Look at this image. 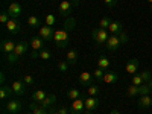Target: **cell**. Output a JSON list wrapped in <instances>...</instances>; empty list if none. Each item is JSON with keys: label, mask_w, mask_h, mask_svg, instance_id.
Instances as JSON below:
<instances>
[{"label": "cell", "mask_w": 152, "mask_h": 114, "mask_svg": "<svg viewBox=\"0 0 152 114\" xmlns=\"http://www.w3.org/2000/svg\"><path fill=\"white\" fill-rule=\"evenodd\" d=\"M29 44H31V43H28V41H20V43H17L15 50H14V52H12L11 55H8V56H6V59H8L9 64H14V62H17V61H18V58H21L24 53H26V52H28Z\"/></svg>", "instance_id": "1"}, {"label": "cell", "mask_w": 152, "mask_h": 114, "mask_svg": "<svg viewBox=\"0 0 152 114\" xmlns=\"http://www.w3.org/2000/svg\"><path fill=\"white\" fill-rule=\"evenodd\" d=\"M79 0H61V3L58 5V14L62 17H69L73 11V6H78Z\"/></svg>", "instance_id": "2"}, {"label": "cell", "mask_w": 152, "mask_h": 114, "mask_svg": "<svg viewBox=\"0 0 152 114\" xmlns=\"http://www.w3.org/2000/svg\"><path fill=\"white\" fill-rule=\"evenodd\" d=\"M53 41L56 43V47L59 49H64L69 46L70 43V37H69V29H61V31H56L55 32V37H53Z\"/></svg>", "instance_id": "3"}, {"label": "cell", "mask_w": 152, "mask_h": 114, "mask_svg": "<svg viewBox=\"0 0 152 114\" xmlns=\"http://www.w3.org/2000/svg\"><path fill=\"white\" fill-rule=\"evenodd\" d=\"M91 38H93V41L97 46H105L107 41H108V38H110V34L107 32V29L97 28V29H93L91 31Z\"/></svg>", "instance_id": "4"}, {"label": "cell", "mask_w": 152, "mask_h": 114, "mask_svg": "<svg viewBox=\"0 0 152 114\" xmlns=\"http://www.w3.org/2000/svg\"><path fill=\"white\" fill-rule=\"evenodd\" d=\"M21 111V100L20 99H9L5 105L6 114H18Z\"/></svg>", "instance_id": "5"}, {"label": "cell", "mask_w": 152, "mask_h": 114, "mask_svg": "<svg viewBox=\"0 0 152 114\" xmlns=\"http://www.w3.org/2000/svg\"><path fill=\"white\" fill-rule=\"evenodd\" d=\"M122 44H123V41H122V38H120V34L119 35L110 34V38H108L105 47H107V50H110V52H114V50H117Z\"/></svg>", "instance_id": "6"}, {"label": "cell", "mask_w": 152, "mask_h": 114, "mask_svg": "<svg viewBox=\"0 0 152 114\" xmlns=\"http://www.w3.org/2000/svg\"><path fill=\"white\" fill-rule=\"evenodd\" d=\"M84 102H85V114H91V111H94L97 107H99V99L97 96H88L84 99Z\"/></svg>", "instance_id": "7"}, {"label": "cell", "mask_w": 152, "mask_h": 114, "mask_svg": "<svg viewBox=\"0 0 152 114\" xmlns=\"http://www.w3.org/2000/svg\"><path fill=\"white\" fill-rule=\"evenodd\" d=\"M84 110H85V102H84L82 97L73 100L72 105H70V114H82Z\"/></svg>", "instance_id": "8"}, {"label": "cell", "mask_w": 152, "mask_h": 114, "mask_svg": "<svg viewBox=\"0 0 152 114\" xmlns=\"http://www.w3.org/2000/svg\"><path fill=\"white\" fill-rule=\"evenodd\" d=\"M21 12H23V8L18 2H12L8 8V14H9L11 18H18L21 15Z\"/></svg>", "instance_id": "9"}, {"label": "cell", "mask_w": 152, "mask_h": 114, "mask_svg": "<svg viewBox=\"0 0 152 114\" xmlns=\"http://www.w3.org/2000/svg\"><path fill=\"white\" fill-rule=\"evenodd\" d=\"M11 88H12V93L15 96H23L26 94V84L23 81H14L11 84Z\"/></svg>", "instance_id": "10"}, {"label": "cell", "mask_w": 152, "mask_h": 114, "mask_svg": "<svg viewBox=\"0 0 152 114\" xmlns=\"http://www.w3.org/2000/svg\"><path fill=\"white\" fill-rule=\"evenodd\" d=\"M40 37L43 38V40H46V41H50V40H53V37H55V31H53V28L52 26H41L40 28Z\"/></svg>", "instance_id": "11"}, {"label": "cell", "mask_w": 152, "mask_h": 114, "mask_svg": "<svg viewBox=\"0 0 152 114\" xmlns=\"http://www.w3.org/2000/svg\"><path fill=\"white\" fill-rule=\"evenodd\" d=\"M93 82H94V76L90 72H82L79 75V84L82 87H90V85H93Z\"/></svg>", "instance_id": "12"}, {"label": "cell", "mask_w": 152, "mask_h": 114, "mask_svg": "<svg viewBox=\"0 0 152 114\" xmlns=\"http://www.w3.org/2000/svg\"><path fill=\"white\" fill-rule=\"evenodd\" d=\"M15 46H17V44H15L14 41H11V40H3L2 44H0V50H2V52L8 56V55H11V53L15 50Z\"/></svg>", "instance_id": "13"}, {"label": "cell", "mask_w": 152, "mask_h": 114, "mask_svg": "<svg viewBox=\"0 0 152 114\" xmlns=\"http://www.w3.org/2000/svg\"><path fill=\"white\" fill-rule=\"evenodd\" d=\"M138 66H140V62H138L137 58H131L128 62H126V66H125V72L128 73V75H135L137 70H138Z\"/></svg>", "instance_id": "14"}, {"label": "cell", "mask_w": 152, "mask_h": 114, "mask_svg": "<svg viewBox=\"0 0 152 114\" xmlns=\"http://www.w3.org/2000/svg\"><path fill=\"white\" fill-rule=\"evenodd\" d=\"M5 26H6L8 32H11V34H18V32H20V29H21L18 18H9V21L5 24Z\"/></svg>", "instance_id": "15"}, {"label": "cell", "mask_w": 152, "mask_h": 114, "mask_svg": "<svg viewBox=\"0 0 152 114\" xmlns=\"http://www.w3.org/2000/svg\"><path fill=\"white\" fill-rule=\"evenodd\" d=\"M151 107H152V96H149V94L140 96V99H138V108L140 110H148Z\"/></svg>", "instance_id": "16"}, {"label": "cell", "mask_w": 152, "mask_h": 114, "mask_svg": "<svg viewBox=\"0 0 152 114\" xmlns=\"http://www.w3.org/2000/svg\"><path fill=\"white\" fill-rule=\"evenodd\" d=\"M43 46H44V40L41 37H32V40H31L32 52H40V50H43Z\"/></svg>", "instance_id": "17"}, {"label": "cell", "mask_w": 152, "mask_h": 114, "mask_svg": "<svg viewBox=\"0 0 152 114\" xmlns=\"http://www.w3.org/2000/svg\"><path fill=\"white\" fill-rule=\"evenodd\" d=\"M55 104H56V96H55V94H47V96H46V99L43 100V102H41L40 105H41L43 108L49 110L50 107H53Z\"/></svg>", "instance_id": "18"}, {"label": "cell", "mask_w": 152, "mask_h": 114, "mask_svg": "<svg viewBox=\"0 0 152 114\" xmlns=\"http://www.w3.org/2000/svg\"><path fill=\"white\" fill-rule=\"evenodd\" d=\"M108 31H110V34L119 35V34H122V32H123V26H122V23H120V21H111Z\"/></svg>", "instance_id": "19"}, {"label": "cell", "mask_w": 152, "mask_h": 114, "mask_svg": "<svg viewBox=\"0 0 152 114\" xmlns=\"http://www.w3.org/2000/svg\"><path fill=\"white\" fill-rule=\"evenodd\" d=\"M105 84H114V82H117L119 81V75L117 73H114V72H107L104 75V79H102Z\"/></svg>", "instance_id": "20"}, {"label": "cell", "mask_w": 152, "mask_h": 114, "mask_svg": "<svg viewBox=\"0 0 152 114\" xmlns=\"http://www.w3.org/2000/svg\"><path fill=\"white\" fill-rule=\"evenodd\" d=\"M140 94V85H129L128 88H126V96L128 97H135Z\"/></svg>", "instance_id": "21"}, {"label": "cell", "mask_w": 152, "mask_h": 114, "mask_svg": "<svg viewBox=\"0 0 152 114\" xmlns=\"http://www.w3.org/2000/svg\"><path fill=\"white\" fill-rule=\"evenodd\" d=\"M78 50H75V49H70L69 52H67V62L70 66H73V64H76V61H78Z\"/></svg>", "instance_id": "22"}, {"label": "cell", "mask_w": 152, "mask_h": 114, "mask_svg": "<svg viewBox=\"0 0 152 114\" xmlns=\"http://www.w3.org/2000/svg\"><path fill=\"white\" fill-rule=\"evenodd\" d=\"M29 110L32 111V114H49L46 108H43L40 104H35V102L29 105Z\"/></svg>", "instance_id": "23"}, {"label": "cell", "mask_w": 152, "mask_h": 114, "mask_svg": "<svg viewBox=\"0 0 152 114\" xmlns=\"http://www.w3.org/2000/svg\"><path fill=\"white\" fill-rule=\"evenodd\" d=\"M46 96H47V94H46L43 90H37V91H34V94H32V100H34L35 104H41L43 100L46 99Z\"/></svg>", "instance_id": "24"}, {"label": "cell", "mask_w": 152, "mask_h": 114, "mask_svg": "<svg viewBox=\"0 0 152 114\" xmlns=\"http://www.w3.org/2000/svg\"><path fill=\"white\" fill-rule=\"evenodd\" d=\"M81 94H82V93H81V90H78V88H70V90L67 91V99L73 102V100L79 99Z\"/></svg>", "instance_id": "25"}, {"label": "cell", "mask_w": 152, "mask_h": 114, "mask_svg": "<svg viewBox=\"0 0 152 114\" xmlns=\"http://www.w3.org/2000/svg\"><path fill=\"white\" fill-rule=\"evenodd\" d=\"M11 94H12V88L8 85H2V88H0V100L8 99Z\"/></svg>", "instance_id": "26"}, {"label": "cell", "mask_w": 152, "mask_h": 114, "mask_svg": "<svg viewBox=\"0 0 152 114\" xmlns=\"http://www.w3.org/2000/svg\"><path fill=\"white\" fill-rule=\"evenodd\" d=\"M97 67H99V69H102V70L108 69V67H110V59H108L105 55L99 56V59H97Z\"/></svg>", "instance_id": "27"}, {"label": "cell", "mask_w": 152, "mask_h": 114, "mask_svg": "<svg viewBox=\"0 0 152 114\" xmlns=\"http://www.w3.org/2000/svg\"><path fill=\"white\" fill-rule=\"evenodd\" d=\"M28 26L29 28H38V26H40V18H38L37 15L28 17Z\"/></svg>", "instance_id": "28"}, {"label": "cell", "mask_w": 152, "mask_h": 114, "mask_svg": "<svg viewBox=\"0 0 152 114\" xmlns=\"http://www.w3.org/2000/svg\"><path fill=\"white\" fill-rule=\"evenodd\" d=\"M38 58H40V59H44V61H47V59L52 58V53H50V50L43 49V50H40V52H38Z\"/></svg>", "instance_id": "29"}, {"label": "cell", "mask_w": 152, "mask_h": 114, "mask_svg": "<svg viewBox=\"0 0 152 114\" xmlns=\"http://www.w3.org/2000/svg\"><path fill=\"white\" fill-rule=\"evenodd\" d=\"M111 18H108V17H104V18H100V21H99V28H102V29H108L110 28V24H111Z\"/></svg>", "instance_id": "30"}, {"label": "cell", "mask_w": 152, "mask_h": 114, "mask_svg": "<svg viewBox=\"0 0 152 114\" xmlns=\"http://www.w3.org/2000/svg\"><path fill=\"white\" fill-rule=\"evenodd\" d=\"M69 67H70V64H69L67 61H58V70L61 73H66L69 70Z\"/></svg>", "instance_id": "31"}, {"label": "cell", "mask_w": 152, "mask_h": 114, "mask_svg": "<svg viewBox=\"0 0 152 114\" xmlns=\"http://www.w3.org/2000/svg\"><path fill=\"white\" fill-rule=\"evenodd\" d=\"M104 75H105L104 70H102V69H99V67L93 72V76H94V79H96V81H102V79H104Z\"/></svg>", "instance_id": "32"}, {"label": "cell", "mask_w": 152, "mask_h": 114, "mask_svg": "<svg viewBox=\"0 0 152 114\" xmlns=\"http://www.w3.org/2000/svg\"><path fill=\"white\" fill-rule=\"evenodd\" d=\"M21 81L26 84V85H34V84H35V79H34L32 75H24L23 78H21Z\"/></svg>", "instance_id": "33"}, {"label": "cell", "mask_w": 152, "mask_h": 114, "mask_svg": "<svg viewBox=\"0 0 152 114\" xmlns=\"http://www.w3.org/2000/svg\"><path fill=\"white\" fill-rule=\"evenodd\" d=\"M97 93H99V87L97 85H90L88 87V90H87V94L88 96H97Z\"/></svg>", "instance_id": "34"}, {"label": "cell", "mask_w": 152, "mask_h": 114, "mask_svg": "<svg viewBox=\"0 0 152 114\" xmlns=\"http://www.w3.org/2000/svg\"><path fill=\"white\" fill-rule=\"evenodd\" d=\"M151 91H152V87H149V84L140 85V94H142V96H143V94H151Z\"/></svg>", "instance_id": "35"}, {"label": "cell", "mask_w": 152, "mask_h": 114, "mask_svg": "<svg viewBox=\"0 0 152 114\" xmlns=\"http://www.w3.org/2000/svg\"><path fill=\"white\" fill-rule=\"evenodd\" d=\"M55 23H56V17L53 14H47L46 15V24L47 26H53Z\"/></svg>", "instance_id": "36"}, {"label": "cell", "mask_w": 152, "mask_h": 114, "mask_svg": "<svg viewBox=\"0 0 152 114\" xmlns=\"http://www.w3.org/2000/svg\"><path fill=\"white\" fill-rule=\"evenodd\" d=\"M138 75H140V78L143 79V82H149L151 81V72L149 70H143V72H140Z\"/></svg>", "instance_id": "37"}, {"label": "cell", "mask_w": 152, "mask_h": 114, "mask_svg": "<svg viewBox=\"0 0 152 114\" xmlns=\"http://www.w3.org/2000/svg\"><path fill=\"white\" fill-rule=\"evenodd\" d=\"M9 14H8V11H3L2 12V14H0V23H2V24H6L8 21H9Z\"/></svg>", "instance_id": "38"}, {"label": "cell", "mask_w": 152, "mask_h": 114, "mask_svg": "<svg viewBox=\"0 0 152 114\" xmlns=\"http://www.w3.org/2000/svg\"><path fill=\"white\" fill-rule=\"evenodd\" d=\"M104 2H105V5L110 6V8H114V6L117 5V0H104Z\"/></svg>", "instance_id": "39"}, {"label": "cell", "mask_w": 152, "mask_h": 114, "mask_svg": "<svg viewBox=\"0 0 152 114\" xmlns=\"http://www.w3.org/2000/svg\"><path fill=\"white\" fill-rule=\"evenodd\" d=\"M58 113L59 114H70V110H67L66 107H59L58 108Z\"/></svg>", "instance_id": "40"}, {"label": "cell", "mask_w": 152, "mask_h": 114, "mask_svg": "<svg viewBox=\"0 0 152 114\" xmlns=\"http://www.w3.org/2000/svg\"><path fill=\"white\" fill-rule=\"evenodd\" d=\"M0 82H2V85H5V72L0 73Z\"/></svg>", "instance_id": "41"}, {"label": "cell", "mask_w": 152, "mask_h": 114, "mask_svg": "<svg viewBox=\"0 0 152 114\" xmlns=\"http://www.w3.org/2000/svg\"><path fill=\"white\" fill-rule=\"evenodd\" d=\"M110 114H120V111H119V110H116V108H113Z\"/></svg>", "instance_id": "42"}, {"label": "cell", "mask_w": 152, "mask_h": 114, "mask_svg": "<svg viewBox=\"0 0 152 114\" xmlns=\"http://www.w3.org/2000/svg\"><path fill=\"white\" fill-rule=\"evenodd\" d=\"M148 84H149V87H152V79H151V81H149Z\"/></svg>", "instance_id": "43"}, {"label": "cell", "mask_w": 152, "mask_h": 114, "mask_svg": "<svg viewBox=\"0 0 152 114\" xmlns=\"http://www.w3.org/2000/svg\"><path fill=\"white\" fill-rule=\"evenodd\" d=\"M52 114H59V113H58V111H55V113H52Z\"/></svg>", "instance_id": "44"}, {"label": "cell", "mask_w": 152, "mask_h": 114, "mask_svg": "<svg viewBox=\"0 0 152 114\" xmlns=\"http://www.w3.org/2000/svg\"><path fill=\"white\" fill-rule=\"evenodd\" d=\"M148 2H149V3H151V5H152V0H148Z\"/></svg>", "instance_id": "45"}, {"label": "cell", "mask_w": 152, "mask_h": 114, "mask_svg": "<svg viewBox=\"0 0 152 114\" xmlns=\"http://www.w3.org/2000/svg\"><path fill=\"white\" fill-rule=\"evenodd\" d=\"M151 12H152V5H151Z\"/></svg>", "instance_id": "46"}]
</instances>
